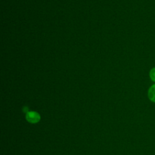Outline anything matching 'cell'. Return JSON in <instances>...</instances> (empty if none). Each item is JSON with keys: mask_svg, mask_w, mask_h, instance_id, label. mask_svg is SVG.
Listing matches in <instances>:
<instances>
[{"mask_svg": "<svg viewBox=\"0 0 155 155\" xmlns=\"http://www.w3.org/2000/svg\"><path fill=\"white\" fill-rule=\"evenodd\" d=\"M148 97L149 100L155 103V84H153L148 90Z\"/></svg>", "mask_w": 155, "mask_h": 155, "instance_id": "7a4b0ae2", "label": "cell"}, {"mask_svg": "<svg viewBox=\"0 0 155 155\" xmlns=\"http://www.w3.org/2000/svg\"><path fill=\"white\" fill-rule=\"evenodd\" d=\"M149 75H150V79H151L153 82H155V67H153V68H152L150 70Z\"/></svg>", "mask_w": 155, "mask_h": 155, "instance_id": "3957f363", "label": "cell"}, {"mask_svg": "<svg viewBox=\"0 0 155 155\" xmlns=\"http://www.w3.org/2000/svg\"><path fill=\"white\" fill-rule=\"evenodd\" d=\"M26 120L31 124H36L41 120L40 114L35 111H28L25 115Z\"/></svg>", "mask_w": 155, "mask_h": 155, "instance_id": "6da1fadb", "label": "cell"}]
</instances>
